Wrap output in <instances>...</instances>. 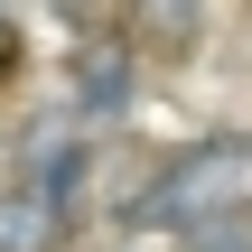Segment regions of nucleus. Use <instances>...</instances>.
<instances>
[{"label": "nucleus", "mask_w": 252, "mask_h": 252, "mask_svg": "<svg viewBox=\"0 0 252 252\" xmlns=\"http://www.w3.org/2000/svg\"><path fill=\"white\" fill-rule=\"evenodd\" d=\"M215 215H252V131H206L168 150L122 206V234H196Z\"/></svg>", "instance_id": "1"}, {"label": "nucleus", "mask_w": 252, "mask_h": 252, "mask_svg": "<svg viewBox=\"0 0 252 252\" xmlns=\"http://www.w3.org/2000/svg\"><path fill=\"white\" fill-rule=\"evenodd\" d=\"M65 94H75V122H122L131 103H140V47L131 37H84L75 47V65H65Z\"/></svg>", "instance_id": "2"}, {"label": "nucleus", "mask_w": 252, "mask_h": 252, "mask_svg": "<svg viewBox=\"0 0 252 252\" xmlns=\"http://www.w3.org/2000/svg\"><path fill=\"white\" fill-rule=\"evenodd\" d=\"M19 178H28L47 206L75 215V206H84V178H94V140H84V131H47V140H28V150H19Z\"/></svg>", "instance_id": "3"}, {"label": "nucleus", "mask_w": 252, "mask_h": 252, "mask_svg": "<svg viewBox=\"0 0 252 252\" xmlns=\"http://www.w3.org/2000/svg\"><path fill=\"white\" fill-rule=\"evenodd\" d=\"M65 234H75V215H65V206H47L28 178H19V187H0V252H65Z\"/></svg>", "instance_id": "4"}, {"label": "nucleus", "mask_w": 252, "mask_h": 252, "mask_svg": "<svg viewBox=\"0 0 252 252\" xmlns=\"http://www.w3.org/2000/svg\"><path fill=\"white\" fill-rule=\"evenodd\" d=\"M122 19H131V47H196V28H206V0H122Z\"/></svg>", "instance_id": "5"}, {"label": "nucleus", "mask_w": 252, "mask_h": 252, "mask_svg": "<svg viewBox=\"0 0 252 252\" xmlns=\"http://www.w3.org/2000/svg\"><path fill=\"white\" fill-rule=\"evenodd\" d=\"M178 252H252V215H215V224L178 234Z\"/></svg>", "instance_id": "6"}, {"label": "nucleus", "mask_w": 252, "mask_h": 252, "mask_svg": "<svg viewBox=\"0 0 252 252\" xmlns=\"http://www.w3.org/2000/svg\"><path fill=\"white\" fill-rule=\"evenodd\" d=\"M19 65H28V47H19V28L0 19V84H19Z\"/></svg>", "instance_id": "7"}]
</instances>
